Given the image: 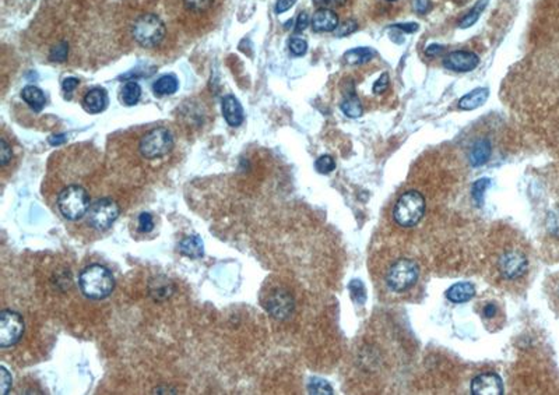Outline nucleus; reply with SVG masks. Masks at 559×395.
Masks as SVG:
<instances>
[{
  "label": "nucleus",
  "mask_w": 559,
  "mask_h": 395,
  "mask_svg": "<svg viewBox=\"0 0 559 395\" xmlns=\"http://www.w3.org/2000/svg\"><path fill=\"white\" fill-rule=\"evenodd\" d=\"M166 17L188 34H203L220 18L224 0H164Z\"/></svg>",
  "instance_id": "1"
},
{
  "label": "nucleus",
  "mask_w": 559,
  "mask_h": 395,
  "mask_svg": "<svg viewBox=\"0 0 559 395\" xmlns=\"http://www.w3.org/2000/svg\"><path fill=\"white\" fill-rule=\"evenodd\" d=\"M123 25L127 31V37L138 48L156 51L166 47L169 40L168 23L160 13L151 9H140L132 13Z\"/></svg>",
  "instance_id": "2"
},
{
  "label": "nucleus",
  "mask_w": 559,
  "mask_h": 395,
  "mask_svg": "<svg viewBox=\"0 0 559 395\" xmlns=\"http://www.w3.org/2000/svg\"><path fill=\"white\" fill-rule=\"evenodd\" d=\"M79 285L84 296L92 301H102L114 292L115 279L107 267L92 264L80 272Z\"/></svg>",
  "instance_id": "3"
},
{
  "label": "nucleus",
  "mask_w": 559,
  "mask_h": 395,
  "mask_svg": "<svg viewBox=\"0 0 559 395\" xmlns=\"http://www.w3.org/2000/svg\"><path fill=\"white\" fill-rule=\"evenodd\" d=\"M424 212H425L424 196L417 190H410L401 194L400 199L397 200L393 209V218L397 222V225L403 228H411L423 220Z\"/></svg>",
  "instance_id": "4"
},
{
  "label": "nucleus",
  "mask_w": 559,
  "mask_h": 395,
  "mask_svg": "<svg viewBox=\"0 0 559 395\" xmlns=\"http://www.w3.org/2000/svg\"><path fill=\"white\" fill-rule=\"evenodd\" d=\"M60 214L69 221H79L90 209V197L82 186H67L58 197Z\"/></svg>",
  "instance_id": "5"
},
{
  "label": "nucleus",
  "mask_w": 559,
  "mask_h": 395,
  "mask_svg": "<svg viewBox=\"0 0 559 395\" xmlns=\"http://www.w3.org/2000/svg\"><path fill=\"white\" fill-rule=\"evenodd\" d=\"M173 144V136L166 127H156L140 138L138 151L146 160H158L168 155Z\"/></svg>",
  "instance_id": "6"
},
{
  "label": "nucleus",
  "mask_w": 559,
  "mask_h": 395,
  "mask_svg": "<svg viewBox=\"0 0 559 395\" xmlns=\"http://www.w3.org/2000/svg\"><path fill=\"white\" fill-rule=\"evenodd\" d=\"M418 277V264L410 259H400L388 271L386 282L393 292H406L415 285Z\"/></svg>",
  "instance_id": "7"
},
{
  "label": "nucleus",
  "mask_w": 559,
  "mask_h": 395,
  "mask_svg": "<svg viewBox=\"0 0 559 395\" xmlns=\"http://www.w3.org/2000/svg\"><path fill=\"white\" fill-rule=\"evenodd\" d=\"M119 205L111 199H99L90 205L88 224L97 231H107L119 217Z\"/></svg>",
  "instance_id": "8"
},
{
  "label": "nucleus",
  "mask_w": 559,
  "mask_h": 395,
  "mask_svg": "<svg viewBox=\"0 0 559 395\" xmlns=\"http://www.w3.org/2000/svg\"><path fill=\"white\" fill-rule=\"evenodd\" d=\"M24 320L13 310H3L0 313V348L14 346L24 334Z\"/></svg>",
  "instance_id": "9"
},
{
  "label": "nucleus",
  "mask_w": 559,
  "mask_h": 395,
  "mask_svg": "<svg viewBox=\"0 0 559 395\" xmlns=\"http://www.w3.org/2000/svg\"><path fill=\"white\" fill-rule=\"evenodd\" d=\"M294 306L295 305L293 296L283 290L273 291L266 302L267 311L270 313L271 317L277 320H287L288 317H291Z\"/></svg>",
  "instance_id": "10"
},
{
  "label": "nucleus",
  "mask_w": 559,
  "mask_h": 395,
  "mask_svg": "<svg viewBox=\"0 0 559 395\" xmlns=\"http://www.w3.org/2000/svg\"><path fill=\"white\" fill-rule=\"evenodd\" d=\"M529 268L527 257L520 251H508L499 260V272L505 279H516L526 274Z\"/></svg>",
  "instance_id": "11"
},
{
  "label": "nucleus",
  "mask_w": 559,
  "mask_h": 395,
  "mask_svg": "<svg viewBox=\"0 0 559 395\" xmlns=\"http://www.w3.org/2000/svg\"><path fill=\"white\" fill-rule=\"evenodd\" d=\"M480 64V58L469 51H454L450 52L443 59V66L451 71H459V73H466V71L474 70Z\"/></svg>",
  "instance_id": "12"
},
{
  "label": "nucleus",
  "mask_w": 559,
  "mask_h": 395,
  "mask_svg": "<svg viewBox=\"0 0 559 395\" xmlns=\"http://www.w3.org/2000/svg\"><path fill=\"white\" fill-rule=\"evenodd\" d=\"M471 394L474 395H502L504 383L495 373H484L471 381Z\"/></svg>",
  "instance_id": "13"
},
{
  "label": "nucleus",
  "mask_w": 559,
  "mask_h": 395,
  "mask_svg": "<svg viewBox=\"0 0 559 395\" xmlns=\"http://www.w3.org/2000/svg\"><path fill=\"white\" fill-rule=\"evenodd\" d=\"M312 28L316 32H334L338 27V16L329 8L319 9L312 17Z\"/></svg>",
  "instance_id": "14"
},
{
  "label": "nucleus",
  "mask_w": 559,
  "mask_h": 395,
  "mask_svg": "<svg viewBox=\"0 0 559 395\" xmlns=\"http://www.w3.org/2000/svg\"><path fill=\"white\" fill-rule=\"evenodd\" d=\"M223 115L231 127H239L243 123V107L234 95H227L223 99Z\"/></svg>",
  "instance_id": "15"
},
{
  "label": "nucleus",
  "mask_w": 559,
  "mask_h": 395,
  "mask_svg": "<svg viewBox=\"0 0 559 395\" xmlns=\"http://www.w3.org/2000/svg\"><path fill=\"white\" fill-rule=\"evenodd\" d=\"M108 106V94L103 88H92L83 98V107L88 114H101Z\"/></svg>",
  "instance_id": "16"
},
{
  "label": "nucleus",
  "mask_w": 559,
  "mask_h": 395,
  "mask_svg": "<svg viewBox=\"0 0 559 395\" xmlns=\"http://www.w3.org/2000/svg\"><path fill=\"white\" fill-rule=\"evenodd\" d=\"M340 107H341L343 114L345 116H348V118L356 119V118H360L362 115L364 110H362V105H361L360 98L356 94L354 86H351V88H348V90L344 91V98H343V101L340 103Z\"/></svg>",
  "instance_id": "17"
},
{
  "label": "nucleus",
  "mask_w": 559,
  "mask_h": 395,
  "mask_svg": "<svg viewBox=\"0 0 559 395\" xmlns=\"http://www.w3.org/2000/svg\"><path fill=\"white\" fill-rule=\"evenodd\" d=\"M475 295V288L474 285L470 282H459V283H454L453 286L447 290L446 292V298L451 302V303H466L469 301L473 299V296Z\"/></svg>",
  "instance_id": "18"
},
{
  "label": "nucleus",
  "mask_w": 559,
  "mask_h": 395,
  "mask_svg": "<svg viewBox=\"0 0 559 395\" xmlns=\"http://www.w3.org/2000/svg\"><path fill=\"white\" fill-rule=\"evenodd\" d=\"M491 154H493L491 141H489L488 138H480V140H477L474 142V146H473V149L470 151V155H469L470 164L473 166H475V168L481 166L489 160Z\"/></svg>",
  "instance_id": "19"
},
{
  "label": "nucleus",
  "mask_w": 559,
  "mask_h": 395,
  "mask_svg": "<svg viewBox=\"0 0 559 395\" xmlns=\"http://www.w3.org/2000/svg\"><path fill=\"white\" fill-rule=\"evenodd\" d=\"M488 95H489L488 88H482V87L475 88L470 91L469 94H466L464 97H462V99L459 101V107L462 111H474L486 102Z\"/></svg>",
  "instance_id": "20"
},
{
  "label": "nucleus",
  "mask_w": 559,
  "mask_h": 395,
  "mask_svg": "<svg viewBox=\"0 0 559 395\" xmlns=\"http://www.w3.org/2000/svg\"><path fill=\"white\" fill-rule=\"evenodd\" d=\"M21 97L34 112H41L47 103V98L44 92L38 87H34V86L24 87L21 91Z\"/></svg>",
  "instance_id": "21"
},
{
  "label": "nucleus",
  "mask_w": 559,
  "mask_h": 395,
  "mask_svg": "<svg viewBox=\"0 0 559 395\" xmlns=\"http://www.w3.org/2000/svg\"><path fill=\"white\" fill-rule=\"evenodd\" d=\"M179 251L184 256H188L190 259H200L204 255L203 240L197 235L186 236L179 243Z\"/></svg>",
  "instance_id": "22"
},
{
  "label": "nucleus",
  "mask_w": 559,
  "mask_h": 395,
  "mask_svg": "<svg viewBox=\"0 0 559 395\" xmlns=\"http://www.w3.org/2000/svg\"><path fill=\"white\" fill-rule=\"evenodd\" d=\"M375 55H376L375 51H372L371 48H354V49L347 51L343 58L347 64L358 66V64H365L371 62Z\"/></svg>",
  "instance_id": "23"
},
{
  "label": "nucleus",
  "mask_w": 559,
  "mask_h": 395,
  "mask_svg": "<svg viewBox=\"0 0 559 395\" xmlns=\"http://www.w3.org/2000/svg\"><path fill=\"white\" fill-rule=\"evenodd\" d=\"M178 86H179V84H178V79H177V77H175L173 75H166V76L160 77V79L154 83L153 90H154V94H156V95L164 97V95H172V94L177 92Z\"/></svg>",
  "instance_id": "24"
},
{
  "label": "nucleus",
  "mask_w": 559,
  "mask_h": 395,
  "mask_svg": "<svg viewBox=\"0 0 559 395\" xmlns=\"http://www.w3.org/2000/svg\"><path fill=\"white\" fill-rule=\"evenodd\" d=\"M140 97H142V88L134 81L126 83L122 88V101L127 106L136 105L140 101Z\"/></svg>",
  "instance_id": "25"
},
{
  "label": "nucleus",
  "mask_w": 559,
  "mask_h": 395,
  "mask_svg": "<svg viewBox=\"0 0 559 395\" xmlns=\"http://www.w3.org/2000/svg\"><path fill=\"white\" fill-rule=\"evenodd\" d=\"M486 2H488V0H478L477 5L459 21V27L460 28H469L473 24H475L478 21V18L481 17V13L486 8Z\"/></svg>",
  "instance_id": "26"
},
{
  "label": "nucleus",
  "mask_w": 559,
  "mask_h": 395,
  "mask_svg": "<svg viewBox=\"0 0 559 395\" xmlns=\"http://www.w3.org/2000/svg\"><path fill=\"white\" fill-rule=\"evenodd\" d=\"M348 291H349V295H351V299L357 305H364L367 302V290H365V285L362 281L353 279L348 283Z\"/></svg>",
  "instance_id": "27"
},
{
  "label": "nucleus",
  "mask_w": 559,
  "mask_h": 395,
  "mask_svg": "<svg viewBox=\"0 0 559 395\" xmlns=\"http://www.w3.org/2000/svg\"><path fill=\"white\" fill-rule=\"evenodd\" d=\"M489 185H491V181H489L488 177L478 179V181L473 185L471 194H473V199H474V201L477 203L478 207L482 205V203H484V194H485L486 189L489 188Z\"/></svg>",
  "instance_id": "28"
},
{
  "label": "nucleus",
  "mask_w": 559,
  "mask_h": 395,
  "mask_svg": "<svg viewBox=\"0 0 559 395\" xmlns=\"http://www.w3.org/2000/svg\"><path fill=\"white\" fill-rule=\"evenodd\" d=\"M308 391H309V394H319V395H325V394H329V395H332L333 394V388H332V385L326 381V380H323V379H312L310 381H309V384H308Z\"/></svg>",
  "instance_id": "29"
},
{
  "label": "nucleus",
  "mask_w": 559,
  "mask_h": 395,
  "mask_svg": "<svg viewBox=\"0 0 559 395\" xmlns=\"http://www.w3.org/2000/svg\"><path fill=\"white\" fill-rule=\"evenodd\" d=\"M314 168L322 175H327L336 169V162L330 155H322L314 162Z\"/></svg>",
  "instance_id": "30"
},
{
  "label": "nucleus",
  "mask_w": 559,
  "mask_h": 395,
  "mask_svg": "<svg viewBox=\"0 0 559 395\" xmlns=\"http://www.w3.org/2000/svg\"><path fill=\"white\" fill-rule=\"evenodd\" d=\"M358 29V23L356 20H347L334 29L336 37H347V35H351Z\"/></svg>",
  "instance_id": "31"
},
{
  "label": "nucleus",
  "mask_w": 559,
  "mask_h": 395,
  "mask_svg": "<svg viewBox=\"0 0 559 395\" xmlns=\"http://www.w3.org/2000/svg\"><path fill=\"white\" fill-rule=\"evenodd\" d=\"M288 48L294 56H302L308 51V42L302 38H291Z\"/></svg>",
  "instance_id": "32"
},
{
  "label": "nucleus",
  "mask_w": 559,
  "mask_h": 395,
  "mask_svg": "<svg viewBox=\"0 0 559 395\" xmlns=\"http://www.w3.org/2000/svg\"><path fill=\"white\" fill-rule=\"evenodd\" d=\"M138 229L142 231V232H145V233H149V232H151V231L154 229V221H153L151 214H149V212L140 214V217H138Z\"/></svg>",
  "instance_id": "33"
},
{
  "label": "nucleus",
  "mask_w": 559,
  "mask_h": 395,
  "mask_svg": "<svg viewBox=\"0 0 559 395\" xmlns=\"http://www.w3.org/2000/svg\"><path fill=\"white\" fill-rule=\"evenodd\" d=\"M547 227L548 231L555 236L559 238V208L549 212L548 215V221H547Z\"/></svg>",
  "instance_id": "34"
},
{
  "label": "nucleus",
  "mask_w": 559,
  "mask_h": 395,
  "mask_svg": "<svg viewBox=\"0 0 559 395\" xmlns=\"http://www.w3.org/2000/svg\"><path fill=\"white\" fill-rule=\"evenodd\" d=\"M13 153H12V147L8 144V141L5 138L0 140V165L6 166L9 164V161H12Z\"/></svg>",
  "instance_id": "35"
},
{
  "label": "nucleus",
  "mask_w": 559,
  "mask_h": 395,
  "mask_svg": "<svg viewBox=\"0 0 559 395\" xmlns=\"http://www.w3.org/2000/svg\"><path fill=\"white\" fill-rule=\"evenodd\" d=\"M411 6L418 14H427L432 8L431 0H411Z\"/></svg>",
  "instance_id": "36"
},
{
  "label": "nucleus",
  "mask_w": 559,
  "mask_h": 395,
  "mask_svg": "<svg viewBox=\"0 0 559 395\" xmlns=\"http://www.w3.org/2000/svg\"><path fill=\"white\" fill-rule=\"evenodd\" d=\"M0 385H2V394L3 395H6V394H9V390L12 388V384H13V379H12V374L5 369V368H2L0 369Z\"/></svg>",
  "instance_id": "37"
},
{
  "label": "nucleus",
  "mask_w": 559,
  "mask_h": 395,
  "mask_svg": "<svg viewBox=\"0 0 559 395\" xmlns=\"http://www.w3.org/2000/svg\"><path fill=\"white\" fill-rule=\"evenodd\" d=\"M389 75L388 73H384V75H382L380 77H379V80L373 84V92L375 94H383L384 91H386L388 88H389Z\"/></svg>",
  "instance_id": "38"
},
{
  "label": "nucleus",
  "mask_w": 559,
  "mask_h": 395,
  "mask_svg": "<svg viewBox=\"0 0 559 395\" xmlns=\"http://www.w3.org/2000/svg\"><path fill=\"white\" fill-rule=\"evenodd\" d=\"M308 25H309V16H308L306 12H301L298 18H297V23H295V31L302 32V31H305L308 28Z\"/></svg>",
  "instance_id": "39"
},
{
  "label": "nucleus",
  "mask_w": 559,
  "mask_h": 395,
  "mask_svg": "<svg viewBox=\"0 0 559 395\" xmlns=\"http://www.w3.org/2000/svg\"><path fill=\"white\" fill-rule=\"evenodd\" d=\"M297 0H277V5H275V13L282 14L287 10H290L294 5H295Z\"/></svg>",
  "instance_id": "40"
},
{
  "label": "nucleus",
  "mask_w": 559,
  "mask_h": 395,
  "mask_svg": "<svg viewBox=\"0 0 559 395\" xmlns=\"http://www.w3.org/2000/svg\"><path fill=\"white\" fill-rule=\"evenodd\" d=\"M77 87H79V80L75 79V77L66 79V80H63V83H62V88H63V91H64L66 94H72Z\"/></svg>",
  "instance_id": "41"
},
{
  "label": "nucleus",
  "mask_w": 559,
  "mask_h": 395,
  "mask_svg": "<svg viewBox=\"0 0 559 395\" xmlns=\"http://www.w3.org/2000/svg\"><path fill=\"white\" fill-rule=\"evenodd\" d=\"M497 313H498V307L493 302L486 303L484 306V309H482V317H485V318H494L497 316Z\"/></svg>",
  "instance_id": "42"
},
{
  "label": "nucleus",
  "mask_w": 559,
  "mask_h": 395,
  "mask_svg": "<svg viewBox=\"0 0 559 395\" xmlns=\"http://www.w3.org/2000/svg\"><path fill=\"white\" fill-rule=\"evenodd\" d=\"M445 49H446V48H445L443 45L432 44V45H430V47L425 49V55H427V56H431V58H436V56H439L440 53H443Z\"/></svg>",
  "instance_id": "43"
},
{
  "label": "nucleus",
  "mask_w": 559,
  "mask_h": 395,
  "mask_svg": "<svg viewBox=\"0 0 559 395\" xmlns=\"http://www.w3.org/2000/svg\"><path fill=\"white\" fill-rule=\"evenodd\" d=\"M392 28H399V29H401V31H404L407 34H411V32L418 31L419 27H418L417 23H400V24H395Z\"/></svg>",
  "instance_id": "44"
},
{
  "label": "nucleus",
  "mask_w": 559,
  "mask_h": 395,
  "mask_svg": "<svg viewBox=\"0 0 559 395\" xmlns=\"http://www.w3.org/2000/svg\"><path fill=\"white\" fill-rule=\"evenodd\" d=\"M49 144L51 146H60V144H63V142L66 141V136L64 134H53V136H51L49 137Z\"/></svg>",
  "instance_id": "45"
},
{
  "label": "nucleus",
  "mask_w": 559,
  "mask_h": 395,
  "mask_svg": "<svg viewBox=\"0 0 559 395\" xmlns=\"http://www.w3.org/2000/svg\"><path fill=\"white\" fill-rule=\"evenodd\" d=\"M347 3V0H329V6L336 5V6H343Z\"/></svg>",
  "instance_id": "46"
},
{
  "label": "nucleus",
  "mask_w": 559,
  "mask_h": 395,
  "mask_svg": "<svg viewBox=\"0 0 559 395\" xmlns=\"http://www.w3.org/2000/svg\"><path fill=\"white\" fill-rule=\"evenodd\" d=\"M388 2H395V0H388Z\"/></svg>",
  "instance_id": "47"
}]
</instances>
